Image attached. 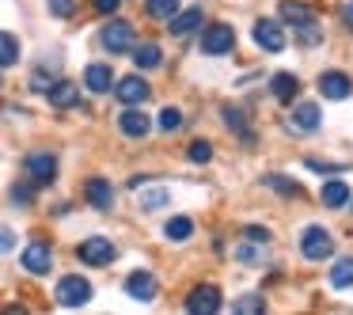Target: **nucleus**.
<instances>
[{
    "label": "nucleus",
    "instance_id": "aec40b11",
    "mask_svg": "<svg viewBox=\"0 0 353 315\" xmlns=\"http://www.w3.org/2000/svg\"><path fill=\"white\" fill-rule=\"evenodd\" d=\"M46 95H50V103H54V107L65 110V107H77V95L80 92H77V84H72V80H54V88H50Z\"/></svg>",
    "mask_w": 353,
    "mask_h": 315
},
{
    "label": "nucleus",
    "instance_id": "f257e3e1",
    "mask_svg": "<svg viewBox=\"0 0 353 315\" xmlns=\"http://www.w3.org/2000/svg\"><path fill=\"white\" fill-rule=\"evenodd\" d=\"M88 300H92V281L80 274H65L61 281H57V304L65 307H84Z\"/></svg>",
    "mask_w": 353,
    "mask_h": 315
},
{
    "label": "nucleus",
    "instance_id": "79ce46f5",
    "mask_svg": "<svg viewBox=\"0 0 353 315\" xmlns=\"http://www.w3.org/2000/svg\"><path fill=\"white\" fill-rule=\"evenodd\" d=\"M0 84H4V80H0Z\"/></svg>",
    "mask_w": 353,
    "mask_h": 315
},
{
    "label": "nucleus",
    "instance_id": "9b49d317",
    "mask_svg": "<svg viewBox=\"0 0 353 315\" xmlns=\"http://www.w3.org/2000/svg\"><path fill=\"white\" fill-rule=\"evenodd\" d=\"M27 175H31L39 186H50L57 179V156H50V152L27 156Z\"/></svg>",
    "mask_w": 353,
    "mask_h": 315
},
{
    "label": "nucleus",
    "instance_id": "4c0bfd02",
    "mask_svg": "<svg viewBox=\"0 0 353 315\" xmlns=\"http://www.w3.org/2000/svg\"><path fill=\"white\" fill-rule=\"evenodd\" d=\"M31 186H16V190H12V201H16V205H31Z\"/></svg>",
    "mask_w": 353,
    "mask_h": 315
},
{
    "label": "nucleus",
    "instance_id": "2f4dec72",
    "mask_svg": "<svg viewBox=\"0 0 353 315\" xmlns=\"http://www.w3.org/2000/svg\"><path fill=\"white\" fill-rule=\"evenodd\" d=\"M46 8L54 12L57 19H69L72 12H77V0H46Z\"/></svg>",
    "mask_w": 353,
    "mask_h": 315
},
{
    "label": "nucleus",
    "instance_id": "f3484780",
    "mask_svg": "<svg viewBox=\"0 0 353 315\" xmlns=\"http://www.w3.org/2000/svg\"><path fill=\"white\" fill-rule=\"evenodd\" d=\"M118 130H122L125 137H133V141H137V137H148V130H152V122H148V114H141L137 107H130L122 118H118Z\"/></svg>",
    "mask_w": 353,
    "mask_h": 315
},
{
    "label": "nucleus",
    "instance_id": "5701e85b",
    "mask_svg": "<svg viewBox=\"0 0 353 315\" xmlns=\"http://www.w3.org/2000/svg\"><path fill=\"white\" fill-rule=\"evenodd\" d=\"M163 236L175 239V243H183V239L194 236V221H190V216H171V221L163 224Z\"/></svg>",
    "mask_w": 353,
    "mask_h": 315
},
{
    "label": "nucleus",
    "instance_id": "72a5a7b5",
    "mask_svg": "<svg viewBox=\"0 0 353 315\" xmlns=\"http://www.w3.org/2000/svg\"><path fill=\"white\" fill-rule=\"evenodd\" d=\"M141 205H145V209L168 205V190H148V194H141Z\"/></svg>",
    "mask_w": 353,
    "mask_h": 315
},
{
    "label": "nucleus",
    "instance_id": "0eeeda50",
    "mask_svg": "<svg viewBox=\"0 0 353 315\" xmlns=\"http://www.w3.org/2000/svg\"><path fill=\"white\" fill-rule=\"evenodd\" d=\"M319 122H323V110H319V103H312V99L296 103L292 114H289V130L292 133H315V130H319Z\"/></svg>",
    "mask_w": 353,
    "mask_h": 315
},
{
    "label": "nucleus",
    "instance_id": "cd10ccee",
    "mask_svg": "<svg viewBox=\"0 0 353 315\" xmlns=\"http://www.w3.org/2000/svg\"><path fill=\"white\" fill-rule=\"evenodd\" d=\"M266 307V300L262 296H239L236 304H232V312H239V315H254V312H262Z\"/></svg>",
    "mask_w": 353,
    "mask_h": 315
},
{
    "label": "nucleus",
    "instance_id": "9d476101",
    "mask_svg": "<svg viewBox=\"0 0 353 315\" xmlns=\"http://www.w3.org/2000/svg\"><path fill=\"white\" fill-rule=\"evenodd\" d=\"M201 23H205V16H201V8H183V12H175V16L168 19V27H171V39H190L194 31H201Z\"/></svg>",
    "mask_w": 353,
    "mask_h": 315
},
{
    "label": "nucleus",
    "instance_id": "e433bc0d",
    "mask_svg": "<svg viewBox=\"0 0 353 315\" xmlns=\"http://www.w3.org/2000/svg\"><path fill=\"white\" fill-rule=\"evenodd\" d=\"M31 88H34V92H50V88H54V77H46V72H34V77H31Z\"/></svg>",
    "mask_w": 353,
    "mask_h": 315
},
{
    "label": "nucleus",
    "instance_id": "20e7f679",
    "mask_svg": "<svg viewBox=\"0 0 353 315\" xmlns=\"http://www.w3.org/2000/svg\"><path fill=\"white\" fill-rule=\"evenodd\" d=\"M77 258L84 262V266H110V262L118 258V247L110 243V239H103V236H92V239H84V243L77 247Z\"/></svg>",
    "mask_w": 353,
    "mask_h": 315
},
{
    "label": "nucleus",
    "instance_id": "a19ab883",
    "mask_svg": "<svg viewBox=\"0 0 353 315\" xmlns=\"http://www.w3.org/2000/svg\"><path fill=\"white\" fill-rule=\"evenodd\" d=\"M342 23H345V27H350V31H353V0H350V4H345V8H342Z\"/></svg>",
    "mask_w": 353,
    "mask_h": 315
},
{
    "label": "nucleus",
    "instance_id": "6e6552de",
    "mask_svg": "<svg viewBox=\"0 0 353 315\" xmlns=\"http://www.w3.org/2000/svg\"><path fill=\"white\" fill-rule=\"evenodd\" d=\"M319 95H323V99L342 103V99H350V95H353V80L345 77L342 69H327L319 77Z\"/></svg>",
    "mask_w": 353,
    "mask_h": 315
},
{
    "label": "nucleus",
    "instance_id": "473e14b6",
    "mask_svg": "<svg viewBox=\"0 0 353 315\" xmlns=\"http://www.w3.org/2000/svg\"><path fill=\"white\" fill-rule=\"evenodd\" d=\"M350 163H323V160H307V171H319V175H338V171H345Z\"/></svg>",
    "mask_w": 353,
    "mask_h": 315
},
{
    "label": "nucleus",
    "instance_id": "7c9ffc66",
    "mask_svg": "<svg viewBox=\"0 0 353 315\" xmlns=\"http://www.w3.org/2000/svg\"><path fill=\"white\" fill-rule=\"evenodd\" d=\"M224 122H228L236 133H247V114L239 107H224Z\"/></svg>",
    "mask_w": 353,
    "mask_h": 315
},
{
    "label": "nucleus",
    "instance_id": "bb28decb",
    "mask_svg": "<svg viewBox=\"0 0 353 315\" xmlns=\"http://www.w3.org/2000/svg\"><path fill=\"white\" fill-rule=\"evenodd\" d=\"M262 183L274 186L277 194H285V198H296V194H300V183H296V179H285V175H266Z\"/></svg>",
    "mask_w": 353,
    "mask_h": 315
},
{
    "label": "nucleus",
    "instance_id": "39448f33",
    "mask_svg": "<svg viewBox=\"0 0 353 315\" xmlns=\"http://www.w3.org/2000/svg\"><path fill=\"white\" fill-rule=\"evenodd\" d=\"M300 251H304L307 262H323L334 254V239H330V232H323L319 224H312V228L300 236Z\"/></svg>",
    "mask_w": 353,
    "mask_h": 315
},
{
    "label": "nucleus",
    "instance_id": "4be33fe9",
    "mask_svg": "<svg viewBox=\"0 0 353 315\" xmlns=\"http://www.w3.org/2000/svg\"><path fill=\"white\" fill-rule=\"evenodd\" d=\"M319 198H323V205H327V209H342L345 201H350V186L338 183V179H334V183H323Z\"/></svg>",
    "mask_w": 353,
    "mask_h": 315
},
{
    "label": "nucleus",
    "instance_id": "a211bd4d",
    "mask_svg": "<svg viewBox=\"0 0 353 315\" xmlns=\"http://www.w3.org/2000/svg\"><path fill=\"white\" fill-rule=\"evenodd\" d=\"M84 84H88V92H95V95H103V92H110L114 88V72H110V65H88V72H84Z\"/></svg>",
    "mask_w": 353,
    "mask_h": 315
},
{
    "label": "nucleus",
    "instance_id": "1a4fd4ad",
    "mask_svg": "<svg viewBox=\"0 0 353 315\" xmlns=\"http://www.w3.org/2000/svg\"><path fill=\"white\" fill-rule=\"evenodd\" d=\"M114 95H118V103H125V107H141V103L152 95V88H148V80H141V77H125V80L114 84Z\"/></svg>",
    "mask_w": 353,
    "mask_h": 315
},
{
    "label": "nucleus",
    "instance_id": "4468645a",
    "mask_svg": "<svg viewBox=\"0 0 353 315\" xmlns=\"http://www.w3.org/2000/svg\"><path fill=\"white\" fill-rule=\"evenodd\" d=\"M125 292H130L133 300H156V277L148 274V270H137V274L125 277Z\"/></svg>",
    "mask_w": 353,
    "mask_h": 315
},
{
    "label": "nucleus",
    "instance_id": "c9c22d12",
    "mask_svg": "<svg viewBox=\"0 0 353 315\" xmlns=\"http://www.w3.org/2000/svg\"><path fill=\"white\" fill-rule=\"evenodd\" d=\"M118 8H122V0H95V12L99 16H114Z\"/></svg>",
    "mask_w": 353,
    "mask_h": 315
},
{
    "label": "nucleus",
    "instance_id": "c85d7f7f",
    "mask_svg": "<svg viewBox=\"0 0 353 315\" xmlns=\"http://www.w3.org/2000/svg\"><path fill=\"white\" fill-rule=\"evenodd\" d=\"M186 152H190L194 163H209V160H213V145H209V141H190Z\"/></svg>",
    "mask_w": 353,
    "mask_h": 315
},
{
    "label": "nucleus",
    "instance_id": "f8f14e48",
    "mask_svg": "<svg viewBox=\"0 0 353 315\" xmlns=\"http://www.w3.org/2000/svg\"><path fill=\"white\" fill-rule=\"evenodd\" d=\"M254 42H259L262 50H270V54H281L285 50L281 23H274V19H259V23H254Z\"/></svg>",
    "mask_w": 353,
    "mask_h": 315
},
{
    "label": "nucleus",
    "instance_id": "6ab92c4d",
    "mask_svg": "<svg viewBox=\"0 0 353 315\" xmlns=\"http://www.w3.org/2000/svg\"><path fill=\"white\" fill-rule=\"evenodd\" d=\"M270 92H274V99L292 103V99L300 95V80L292 77V72H274V80H270Z\"/></svg>",
    "mask_w": 353,
    "mask_h": 315
},
{
    "label": "nucleus",
    "instance_id": "ddd939ff",
    "mask_svg": "<svg viewBox=\"0 0 353 315\" xmlns=\"http://www.w3.org/2000/svg\"><path fill=\"white\" fill-rule=\"evenodd\" d=\"M281 19L292 27V31H304V27L315 23V8L300 4V0H281Z\"/></svg>",
    "mask_w": 353,
    "mask_h": 315
},
{
    "label": "nucleus",
    "instance_id": "f03ea898",
    "mask_svg": "<svg viewBox=\"0 0 353 315\" xmlns=\"http://www.w3.org/2000/svg\"><path fill=\"white\" fill-rule=\"evenodd\" d=\"M186 312L190 315H216L221 312V289L209 281L194 285L190 292H186Z\"/></svg>",
    "mask_w": 353,
    "mask_h": 315
},
{
    "label": "nucleus",
    "instance_id": "393cba45",
    "mask_svg": "<svg viewBox=\"0 0 353 315\" xmlns=\"http://www.w3.org/2000/svg\"><path fill=\"white\" fill-rule=\"evenodd\" d=\"M330 285H334V289H350L353 285V254L334 262V270H330Z\"/></svg>",
    "mask_w": 353,
    "mask_h": 315
},
{
    "label": "nucleus",
    "instance_id": "a878e982",
    "mask_svg": "<svg viewBox=\"0 0 353 315\" xmlns=\"http://www.w3.org/2000/svg\"><path fill=\"white\" fill-rule=\"evenodd\" d=\"M145 12L152 19H160V23H168V19L179 12V0H145Z\"/></svg>",
    "mask_w": 353,
    "mask_h": 315
},
{
    "label": "nucleus",
    "instance_id": "412c9836",
    "mask_svg": "<svg viewBox=\"0 0 353 315\" xmlns=\"http://www.w3.org/2000/svg\"><path fill=\"white\" fill-rule=\"evenodd\" d=\"M133 61H137V69H160L163 54L156 42H141V46H133Z\"/></svg>",
    "mask_w": 353,
    "mask_h": 315
},
{
    "label": "nucleus",
    "instance_id": "58836bf2",
    "mask_svg": "<svg viewBox=\"0 0 353 315\" xmlns=\"http://www.w3.org/2000/svg\"><path fill=\"white\" fill-rule=\"evenodd\" d=\"M239 258L243 262H262V254H259V247H239Z\"/></svg>",
    "mask_w": 353,
    "mask_h": 315
},
{
    "label": "nucleus",
    "instance_id": "2eb2a0df",
    "mask_svg": "<svg viewBox=\"0 0 353 315\" xmlns=\"http://www.w3.org/2000/svg\"><path fill=\"white\" fill-rule=\"evenodd\" d=\"M50 266H54V254H50L46 243H31L23 251V270L27 274H50Z\"/></svg>",
    "mask_w": 353,
    "mask_h": 315
},
{
    "label": "nucleus",
    "instance_id": "7ed1b4c3",
    "mask_svg": "<svg viewBox=\"0 0 353 315\" xmlns=\"http://www.w3.org/2000/svg\"><path fill=\"white\" fill-rule=\"evenodd\" d=\"M133 39H137V31H133V23H125V19H110V23L99 31V42L110 50V54H130Z\"/></svg>",
    "mask_w": 353,
    "mask_h": 315
},
{
    "label": "nucleus",
    "instance_id": "c756f323",
    "mask_svg": "<svg viewBox=\"0 0 353 315\" xmlns=\"http://www.w3.org/2000/svg\"><path fill=\"white\" fill-rule=\"evenodd\" d=\"M179 125H183V114H179L175 107H163V110H160V130H163V133H175Z\"/></svg>",
    "mask_w": 353,
    "mask_h": 315
},
{
    "label": "nucleus",
    "instance_id": "423d86ee",
    "mask_svg": "<svg viewBox=\"0 0 353 315\" xmlns=\"http://www.w3.org/2000/svg\"><path fill=\"white\" fill-rule=\"evenodd\" d=\"M232 46H236V31L228 23H213L201 31V54L221 57V54H232Z\"/></svg>",
    "mask_w": 353,
    "mask_h": 315
},
{
    "label": "nucleus",
    "instance_id": "f704fd0d",
    "mask_svg": "<svg viewBox=\"0 0 353 315\" xmlns=\"http://www.w3.org/2000/svg\"><path fill=\"white\" fill-rule=\"evenodd\" d=\"M243 236L251 239V243H262V247L270 243V228H262V224H247V228H243Z\"/></svg>",
    "mask_w": 353,
    "mask_h": 315
},
{
    "label": "nucleus",
    "instance_id": "b1692460",
    "mask_svg": "<svg viewBox=\"0 0 353 315\" xmlns=\"http://www.w3.org/2000/svg\"><path fill=\"white\" fill-rule=\"evenodd\" d=\"M16 61H19V39L8 31H0V69H8Z\"/></svg>",
    "mask_w": 353,
    "mask_h": 315
},
{
    "label": "nucleus",
    "instance_id": "ea45409f",
    "mask_svg": "<svg viewBox=\"0 0 353 315\" xmlns=\"http://www.w3.org/2000/svg\"><path fill=\"white\" fill-rule=\"evenodd\" d=\"M12 247H16V236L0 228V254H4V251H12Z\"/></svg>",
    "mask_w": 353,
    "mask_h": 315
},
{
    "label": "nucleus",
    "instance_id": "dca6fc26",
    "mask_svg": "<svg viewBox=\"0 0 353 315\" xmlns=\"http://www.w3.org/2000/svg\"><path fill=\"white\" fill-rule=\"evenodd\" d=\"M84 198H88V205L103 209V213H107V209L114 205V190H110V183H107V179H88Z\"/></svg>",
    "mask_w": 353,
    "mask_h": 315
}]
</instances>
